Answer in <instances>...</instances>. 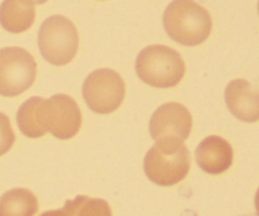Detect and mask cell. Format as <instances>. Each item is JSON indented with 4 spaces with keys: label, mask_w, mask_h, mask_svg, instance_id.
<instances>
[{
    "label": "cell",
    "mask_w": 259,
    "mask_h": 216,
    "mask_svg": "<svg viewBox=\"0 0 259 216\" xmlns=\"http://www.w3.org/2000/svg\"><path fill=\"white\" fill-rule=\"evenodd\" d=\"M136 70L139 78L149 86L168 89L176 86L184 78L186 65L174 48L153 45L139 52Z\"/></svg>",
    "instance_id": "obj_3"
},
{
    "label": "cell",
    "mask_w": 259,
    "mask_h": 216,
    "mask_svg": "<svg viewBox=\"0 0 259 216\" xmlns=\"http://www.w3.org/2000/svg\"><path fill=\"white\" fill-rule=\"evenodd\" d=\"M190 152L184 142H157L144 158V172L153 184L174 186L190 171Z\"/></svg>",
    "instance_id": "obj_4"
},
{
    "label": "cell",
    "mask_w": 259,
    "mask_h": 216,
    "mask_svg": "<svg viewBox=\"0 0 259 216\" xmlns=\"http://www.w3.org/2000/svg\"><path fill=\"white\" fill-rule=\"evenodd\" d=\"M37 197L27 189H13L0 197V216H34Z\"/></svg>",
    "instance_id": "obj_12"
},
{
    "label": "cell",
    "mask_w": 259,
    "mask_h": 216,
    "mask_svg": "<svg viewBox=\"0 0 259 216\" xmlns=\"http://www.w3.org/2000/svg\"><path fill=\"white\" fill-rule=\"evenodd\" d=\"M255 209H257V212L259 216V190H258L257 195H255Z\"/></svg>",
    "instance_id": "obj_16"
},
{
    "label": "cell",
    "mask_w": 259,
    "mask_h": 216,
    "mask_svg": "<svg viewBox=\"0 0 259 216\" xmlns=\"http://www.w3.org/2000/svg\"><path fill=\"white\" fill-rule=\"evenodd\" d=\"M40 216H71V215L68 214L65 209H61V210H52V211L43 212Z\"/></svg>",
    "instance_id": "obj_15"
},
{
    "label": "cell",
    "mask_w": 259,
    "mask_h": 216,
    "mask_svg": "<svg viewBox=\"0 0 259 216\" xmlns=\"http://www.w3.org/2000/svg\"><path fill=\"white\" fill-rule=\"evenodd\" d=\"M82 95L94 113L110 114L119 109L123 103L125 82L115 71L100 68L86 77Z\"/></svg>",
    "instance_id": "obj_7"
},
{
    "label": "cell",
    "mask_w": 259,
    "mask_h": 216,
    "mask_svg": "<svg viewBox=\"0 0 259 216\" xmlns=\"http://www.w3.org/2000/svg\"><path fill=\"white\" fill-rule=\"evenodd\" d=\"M225 100L229 110L237 118L244 121L259 119V94L252 90L247 81H232L225 91Z\"/></svg>",
    "instance_id": "obj_10"
},
{
    "label": "cell",
    "mask_w": 259,
    "mask_h": 216,
    "mask_svg": "<svg viewBox=\"0 0 259 216\" xmlns=\"http://www.w3.org/2000/svg\"><path fill=\"white\" fill-rule=\"evenodd\" d=\"M167 34L184 46H199L209 38L212 29L210 13L194 0H174L163 14Z\"/></svg>",
    "instance_id": "obj_2"
},
{
    "label": "cell",
    "mask_w": 259,
    "mask_h": 216,
    "mask_svg": "<svg viewBox=\"0 0 259 216\" xmlns=\"http://www.w3.org/2000/svg\"><path fill=\"white\" fill-rule=\"evenodd\" d=\"M192 131V116L186 106L168 103L159 106L149 121V133L157 142L179 141L189 138Z\"/></svg>",
    "instance_id": "obj_8"
},
{
    "label": "cell",
    "mask_w": 259,
    "mask_h": 216,
    "mask_svg": "<svg viewBox=\"0 0 259 216\" xmlns=\"http://www.w3.org/2000/svg\"><path fill=\"white\" fill-rule=\"evenodd\" d=\"M37 63L28 51L20 47L0 50V95L13 98L34 83Z\"/></svg>",
    "instance_id": "obj_6"
},
{
    "label": "cell",
    "mask_w": 259,
    "mask_h": 216,
    "mask_svg": "<svg viewBox=\"0 0 259 216\" xmlns=\"http://www.w3.org/2000/svg\"><path fill=\"white\" fill-rule=\"evenodd\" d=\"M196 161L202 171L220 175L232 166L233 149L225 139L217 136L207 137L196 148Z\"/></svg>",
    "instance_id": "obj_9"
},
{
    "label": "cell",
    "mask_w": 259,
    "mask_h": 216,
    "mask_svg": "<svg viewBox=\"0 0 259 216\" xmlns=\"http://www.w3.org/2000/svg\"><path fill=\"white\" fill-rule=\"evenodd\" d=\"M63 209L71 216H113L108 202L88 196H77L67 201Z\"/></svg>",
    "instance_id": "obj_13"
},
{
    "label": "cell",
    "mask_w": 259,
    "mask_h": 216,
    "mask_svg": "<svg viewBox=\"0 0 259 216\" xmlns=\"http://www.w3.org/2000/svg\"><path fill=\"white\" fill-rule=\"evenodd\" d=\"M15 141L14 132L9 118L5 114L0 113V156L10 151Z\"/></svg>",
    "instance_id": "obj_14"
},
{
    "label": "cell",
    "mask_w": 259,
    "mask_h": 216,
    "mask_svg": "<svg viewBox=\"0 0 259 216\" xmlns=\"http://www.w3.org/2000/svg\"><path fill=\"white\" fill-rule=\"evenodd\" d=\"M34 0H4L0 5V24L10 33L29 29L35 18Z\"/></svg>",
    "instance_id": "obj_11"
},
{
    "label": "cell",
    "mask_w": 259,
    "mask_h": 216,
    "mask_svg": "<svg viewBox=\"0 0 259 216\" xmlns=\"http://www.w3.org/2000/svg\"><path fill=\"white\" fill-rule=\"evenodd\" d=\"M17 120L28 138H39L50 132L58 139H70L80 131L82 116L71 96L57 94L50 99H28L18 110Z\"/></svg>",
    "instance_id": "obj_1"
},
{
    "label": "cell",
    "mask_w": 259,
    "mask_h": 216,
    "mask_svg": "<svg viewBox=\"0 0 259 216\" xmlns=\"http://www.w3.org/2000/svg\"><path fill=\"white\" fill-rule=\"evenodd\" d=\"M38 47L51 65L70 63L78 50V32L75 24L62 15L47 18L38 32Z\"/></svg>",
    "instance_id": "obj_5"
},
{
    "label": "cell",
    "mask_w": 259,
    "mask_h": 216,
    "mask_svg": "<svg viewBox=\"0 0 259 216\" xmlns=\"http://www.w3.org/2000/svg\"><path fill=\"white\" fill-rule=\"evenodd\" d=\"M47 0H34L35 4H43V3H46Z\"/></svg>",
    "instance_id": "obj_17"
}]
</instances>
